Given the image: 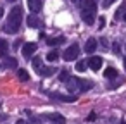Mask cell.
<instances>
[{"label":"cell","mask_w":126,"mask_h":124,"mask_svg":"<svg viewBox=\"0 0 126 124\" xmlns=\"http://www.w3.org/2000/svg\"><path fill=\"white\" fill-rule=\"evenodd\" d=\"M21 23H23V9L21 7H14L11 11V14H9V19H7L5 26H4V31L9 33V35H14V33L19 31Z\"/></svg>","instance_id":"6da1fadb"},{"label":"cell","mask_w":126,"mask_h":124,"mask_svg":"<svg viewBox=\"0 0 126 124\" xmlns=\"http://www.w3.org/2000/svg\"><path fill=\"white\" fill-rule=\"evenodd\" d=\"M81 19L88 26L95 23V19H97V4H95V0H85L81 4Z\"/></svg>","instance_id":"7a4b0ae2"},{"label":"cell","mask_w":126,"mask_h":124,"mask_svg":"<svg viewBox=\"0 0 126 124\" xmlns=\"http://www.w3.org/2000/svg\"><path fill=\"white\" fill-rule=\"evenodd\" d=\"M78 55H79V47L74 43V45H71V47L66 48V52H64V60L71 62V60L78 59Z\"/></svg>","instance_id":"3957f363"},{"label":"cell","mask_w":126,"mask_h":124,"mask_svg":"<svg viewBox=\"0 0 126 124\" xmlns=\"http://www.w3.org/2000/svg\"><path fill=\"white\" fill-rule=\"evenodd\" d=\"M86 64H88V67H90V69L98 71V69L102 67V57H98V55H92V57L86 60Z\"/></svg>","instance_id":"277c9868"},{"label":"cell","mask_w":126,"mask_h":124,"mask_svg":"<svg viewBox=\"0 0 126 124\" xmlns=\"http://www.w3.org/2000/svg\"><path fill=\"white\" fill-rule=\"evenodd\" d=\"M42 117L52 121L54 124H66V117L61 115V114H45V115H42Z\"/></svg>","instance_id":"5b68a950"},{"label":"cell","mask_w":126,"mask_h":124,"mask_svg":"<svg viewBox=\"0 0 126 124\" xmlns=\"http://www.w3.org/2000/svg\"><path fill=\"white\" fill-rule=\"evenodd\" d=\"M66 86H67V90L69 91H79V79L78 78H73V76H69V79L66 81Z\"/></svg>","instance_id":"8992f818"},{"label":"cell","mask_w":126,"mask_h":124,"mask_svg":"<svg viewBox=\"0 0 126 124\" xmlns=\"http://www.w3.org/2000/svg\"><path fill=\"white\" fill-rule=\"evenodd\" d=\"M36 48H38V45H36V43H26V45L23 47V55H24L26 59H30V57L36 52Z\"/></svg>","instance_id":"52a82bcc"},{"label":"cell","mask_w":126,"mask_h":124,"mask_svg":"<svg viewBox=\"0 0 126 124\" xmlns=\"http://www.w3.org/2000/svg\"><path fill=\"white\" fill-rule=\"evenodd\" d=\"M97 50V40L95 38H88L86 43H85V52L86 54H93Z\"/></svg>","instance_id":"ba28073f"},{"label":"cell","mask_w":126,"mask_h":124,"mask_svg":"<svg viewBox=\"0 0 126 124\" xmlns=\"http://www.w3.org/2000/svg\"><path fill=\"white\" fill-rule=\"evenodd\" d=\"M42 0H28V7L31 9V12H40L42 11Z\"/></svg>","instance_id":"9c48e42d"},{"label":"cell","mask_w":126,"mask_h":124,"mask_svg":"<svg viewBox=\"0 0 126 124\" xmlns=\"http://www.w3.org/2000/svg\"><path fill=\"white\" fill-rule=\"evenodd\" d=\"M26 23H28V26L30 28H40L42 26V23H40V19L35 16V14H31V16H28V19H26Z\"/></svg>","instance_id":"30bf717a"},{"label":"cell","mask_w":126,"mask_h":124,"mask_svg":"<svg viewBox=\"0 0 126 124\" xmlns=\"http://www.w3.org/2000/svg\"><path fill=\"white\" fill-rule=\"evenodd\" d=\"M7 52H9V43L4 40V38H0V57H7Z\"/></svg>","instance_id":"8fae6325"},{"label":"cell","mask_w":126,"mask_h":124,"mask_svg":"<svg viewBox=\"0 0 126 124\" xmlns=\"http://www.w3.org/2000/svg\"><path fill=\"white\" fill-rule=\"evenodd\" d=\"M64 41H66L64 36H55V38H48V40H47V45L55 47V45H61V43H64Z\"/></svg>","instance_id":"7c38bea8"},{"label":"cell","mask_w":126,"mask_h":124,"mask_svg":"<svg viewBox=\"0 0 126 124\" xmlns=\"http://www.w3.org/2000/svg\"><path fill=\"white\" fill-rule=\"evenodd\" d=\"M52 96L61 102H76V96H67V95H61V93H54Z\"/></svg>","instance_id":"4fadbf2b"},{"label":"cell","mask_w":126,"mask_h":124,"mask_svg":"<svg viewBox=\"0 0 126 124\" xmlns=\"http://www.w3.org/2000/svg\"><path fill=\"white\" fill-rule=\"evenodd\" d=\"M4 64H5V67H17V60L14 59V57H4Z\"/></svg>","instance_id":"5bb4252c"},{"label":"cell","mask_w":126,"mask_h":124,"mask_svg":"<svg viewBox=\"0 0 126 124\" xmlns=\"http://www.w3.org/2000/svg\"><path fill=\"white\" fill-rule=\"evenodd\" d=\"M55 71H57L55 67H42L38 74L40 76H52V74H55Z\"/></svg>","instance_id":"9a60e30c"},{"label":"cell","mask_w":126,"mask_h":124,"mask_svg":"<svg viewBox=\"0 0 126 124\" xmlns=\"http://www.w3.org/2000/svg\"><path fill=\"white\" fill-rule=\"evenodd\" d=\"M104 76H105L107 79H112V78H117V71H116L114 67H107V69L104 71Z\"/></svg>","instance_id":"2e32d148"},{"label":"cell","mask_w":126,"mask_h":124,"mask_svg":"<svg viewBox=\"0 0 126 124\" xmlns=\"http://www.w3.org/2000/svg\"><path fill=\"white\" fill-rule=\"evenodd\" d=\"M93 86L92 81H86V79H79V91H86Z\"/></svg>","instance_id":"e0dca14e"},{"label":"cell","mask_w":126,"mask_h":124,"mask_svg":"<svg viewBox=\"0 0 126 124\" xmlns=\"http://www.w3.org/2000/svg\"><path fill=\"white\" fill-rule=\"evenodd\" d=\"M42 67H43V62H42V59H40V57H35V59H33V69L36 71V74L40 72V69H42Z\"/></svg>","instance_id":"ac0fdd59"},{"label":"cell","mask_w":126,"mask_h":124,"mask_svg":"<svg viewBox=\"0 0 126 124\" xmlns=\"http://www.w3.org/2000/svg\"><path fill=\"white\" fill-rule=\"evenodd\" d=\"M17 78H19L21 81H24V83L30 81V74H28L26 69H19V71H17Z\"/></svg>","instance_id":"d6986e66"},{"label":"cell","mask_w":126,"mask_h":124,"mask_svg":"<svg viewBox=\"0 0 126 124\" xmlns=\"http://www.w3.org/2000/svg\"><path fill=\"white\" fill-rule=\"evenodd\" d=\"M124 11H126V2L119 7V11L116 12V16H114V21H119V19H123V16H124Z\"/></svg>","instance_id":"ffe728a7"},{"label":"cell","mask_w":126,"mask_h":124,"mask_svg":"<svg viewBox=\"0 0 126 124\" xmlns=\"http://www.w3.org/2000/svg\"><path fill=\"white\" fill-rule=\"evenodd\" d=\"M57 59H59V52H57V50H52V52H48V54H47V60L55 62Z\"/></svg>","instance_id":"44dd1931"},{"label":"cell","mask_w":126,"mask_h":124,"mask_svg":"<svg viewBox=\"0 0 126 124\" xmlns=\"http://www.w3.org/2000/svg\"><path fill=\"white\" fill-rule=\"evenodd\" d=\"M86 66H88L86 60H79V62L76 64V69H78L79 72H83V71H86Z\"/></svg>","instance_id":"7402d4cb"},{"label":"cell","mask_w":126,"mask_h":124,"mask_svg":"<svg viewBox=\"0 0 126 124\" xmlns=\"http://www.w3.org/2000/svg\"><path fill=\"white\" fill-rule=\"evenodd\" d=\"M59 79L66 83V81L69 79V72H67V71H61V74H59Z\"/></svg>","instance_id":"603a6c76"},{"label":"cell","mask_w":126,"mask_h":124,"mask_svg":"<svg viewBox=\"0 0 126 124\" xmlns=\"http://www.w3.org/2000/svg\"><path fill=\"white\" fill-rule=\"evenodd\" d=\"M28 115H30V124H40V119L31 115V112H28Z\"/></svg>","instance_id":"cb8c5ba5"},{"label":"cell","mask_w":126,"mask_h":124,"mask_svg":"<svg viewBox=\"0 0 126 124\" xmlns=\"http://www.w3.org/2000/svg\"><path fill=\"white\" fill-rule=\"evenodd\" d=\"M114 2H116V0H102V7H104V9H107V7H110Z\"/></svg>","instance_id":"d4e9b609"},{"label":"cell","mask_w":126,"mask_h":124,"mask_svg":"<svg viewBox=\"0 0 126 124\" xmlns=\"http://www.w3.org/2000/svg\"><path fill=\"white\" fill-rule=\"evenodd\" d=\"M104 26H105V19L104 17H98V29H102Z\"/></svg>","instance_id":"484cf974"},{"label":"cell","mask_w":126,"mask_h":124,"mask_svg":"<svg viewBox=\"0 0 126 124\" xmlns=\"http://www.w3.org/2000/svg\"><path fill=\"white\" fill-rule=\"evenodd\" d=\"M112 48H114V52H116V54H119V52H121V47H119V43H114V45H112Z\"/></svg>","instance_id":"4316f807"},{"label":"cell","mask_w":126,"mask_h":124,"mask_svg":"<svg viewBox=\"0 0 126 124\" xmlns=\"http://www.w3.org/2000/svg\"><path fill=\"white\" fill-rule=\"evenodd\" d=\"M71 2H73V4H76V5H81L85 0H71Z\"/></svg>","instance_id":"83f0119b"},{"label":"cell","mask_w":126,"mask_h":124,"mask_svg":"<svg viewBox=\"0 0 126 124\" xmlns=\"http://www.w3.org/2000/svg\"><path fill=\"white\" fill-rule=\"evenodd\" d=\"M16 124H28V122H26V121H23V119H19V121H17Z\"/></svg>","instance_id":"f1b7e54d"},{"label":"cell","mask_w":126,"mask_h":124,"mask_svg":"<svg viewBox=\"0 0 126 124\" xmlns=\"http://www.w3.org/2000/svg\"><path fill=\"white\" fill-rule=\"evenodd\" d=\"M2 14H4V9H2V7H0V17H2Z\"/></svg>","instance_id":"f546056e"},{"label":"cell","mask_w":126,"mask_h":124,"mask_svg":"<svg viewBox=\"0 0 126 124\" xmlns=\"http://www.w3.org/2000/svg\"><path fill=\"white\" fill-rule=\"evenodd\" d=\"M123 19H124V21H126V12H124V16H123Z\"/></svg>","instance_id":"4dcf8cb0"},{"label":"cell","mask_w":126,"mask_h":124,"mask_svg":"<svg viewBox=\"0 0 126 124\" xmlns=\"http://www.w3.org/2000/svg\"><path fill=\"white\" fill-rule=\"evenodd\" d=\"M124 69H126V57H124Z\"/></svg>","instance_id":"1f68e13d"},{"label":"cell","mask_w":126,"mask_h":124,"mask_svg":"<svg viewBox=\"0 0 126 124\" xmlns=\"http://www.w3.org/2000/svg\"><path fill=\"white\" fill-rule=\"evenodd\" d=\"M121 124H126V121H123V122H121Z\"/></svg>","instance_id":"d6a6232c"},{"label":"cell","mask_w":126,"mask_h":124,"mask_svg":"<svg viewBox=\"0 0 126 124\" xmlns=\"http://www.w3.org/2000/svg\"><path fill=\"white\" fill-rule=\"evenodd\" d=\"M9 2H16V0H9Z\"/></svg>","instance_id":"836d02e7"}]
</instances>
